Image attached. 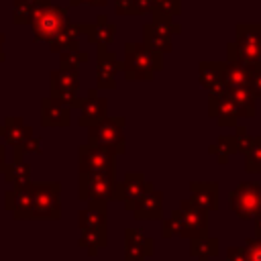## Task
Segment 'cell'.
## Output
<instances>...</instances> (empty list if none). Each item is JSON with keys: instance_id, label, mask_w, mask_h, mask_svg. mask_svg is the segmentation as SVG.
Returning <instances> with one entry per match:
<instances>
[{"instance_id": "cell-1", "label": "cell", "mask_w": 261, "mask_h": 261, "mask_svg": "<svg viewBox=\"0 0 261 261\" xmlns=\"http://www.w3.org/2000/svg\"><path fill=\"white\" fill-rule=\"evenodd\" d=\"M226 61L243 63L253 71L261 69V24H237L234 41L226 45Z\"/></svg>"}, {"instance_id": "cell-2", "label": "cell", "mask_w": 261, "mask_h": 261, "mask_svg": "<svg viewBox=\"0 0 261 261\" xmlns=\"http://www.w3.org/2000/svg\"><path fill=\"white\" fill-rule=\"evenodd\" d=\"M163 67V55L149 51L143 43H126L122 73L126 80H153V75Z\"/></svg>"}, {"instance_id": "cell-3", "label": "cell", "mask_w": 261, "mask_h": 261, "mask_svg": "<svg viewBox=\"0 0 261 261\" xmlns=\"http://www.w3.org/2000/svg\"><path fill=\"white\" fill-rule=\"evenodd\" d=\"M181 33V27L173 22L171 16L153 12V20L143 27V45L155 53H169L171 51V35Z\"/></svg>"}, {"instance_id": "cell-4", "label": "cell", "mask_w": 261, "mask_h": 261, "mask_svg": "<svg viewBox=\"0 0 261 261\" xmlns=\"http://www.w3.org/2000/svg\"><path fill=\"white\" fill-rule=\"evenodd\" d=\"M124 124H126L124 116H106L102 122L88 128V145L110 147L116 151V155H122L126 151Z\"/></svg>"}, {"instance_id": "cell-5", "label": "cell", "mask_w": 261, "mask_h": 261, "mask_svg": "<svg viewBox=\"0 0 261 261\" xmlns=\"http://www.w3.org/2000/svg\"><path fill=\"white\" fill-rule=\"evenodd\" d=\"M33 190V214L35 220L61 216V184L59 181H31Z\"/></svg>"}, {"instance_id": "cell-6", "label": "cell", "mask_w": 261, "mask_h": 261, "mask_svg": "<svg viewBox=\"0 0 261 261\" xmlns=\"http://www.w3.org/2000/svg\"><path fill=\"white\" fill-rule=\"evenodd\" d=\"M116 175L110 173H80L77 181V198L82 202L102 200L116 202Z\"/></svg>"}, {"instance_id": "cell-7", "label": "cell", "mask_w": 261, "mask_h": 261, "mask_svg": "<svg viewBox=\"0 0 261 261\" xmlns=\"http://www.w3.org/2000/svg\"><path fill=\"white\" fill-rule=\"evenodd\" d=\"M230 210L241 220H253L261 216V184L257 181H241L230 192L228 198Z\"/></svg>"}, {"instance_id": "cell-8", "label": "cell", "mask_w": 261, "mask_h": 261, "mask_svg": "<svg viewBox=\"0 0 261 261\" xmlns=\"http://www.w3.org/2000/svg\"><path fill=\"white\" fill-rule=\"evenodd\" d=\"M29 24H31L37 41L51 43L69 24V16H67V10L61 6H45L33 16V20Z\"/></svg>"}, {"instance_id": "cell-9", "label": "cell", "mask_w": 261, "mask_h": 261, "mask_svg": "<svg viewBox=\"0 0 261 261\" xmlns=\"http://www.w3.org/2000/svg\"><path fill=\"white\" fill-rule=\"evenodd\" d=\"M80 173H110L116 175V151L100 145H80Z\"/></svg>"}, {"instance_id": "cell-10", "label": "cell", "mask_w": 261, "mask_h": 261, "mask_svg": "<svg viewBox=\"0 0 261 261\" xmlns=\"http://www.w3.org/2000/svg\"><path fill=\"white\" fill-rule=\"evenodd\" d=\"M80 88V73L69 69H55L51 71V98L65 102L69 108H80L82 100L77 98Z\"/></svg>"}, {"instance_id": "cell-11", "label": "cell", "mask_w": 261, "mask_h": 261, "mask_svg": "<svg viewBox=\"0 0 261 261\" xmlns=\"http://www.w3.org/2000/svg\"><path fill=\"white\" fill-rule=\"evenodd\" d=\"M155 186L151 181H147L145 173L141 171H128L116 186V202H124V208L130 210L137 200H141L149 190H153Z\"/></svg>"}, {"instance_id": "cell-12", "label": "cell", "mask_w": 261, "mask_h": 261, "mask_svg": "<svg viewBox=\"0 0 261 261\" xmlns=\"http://www.w3.org/2000/svg\"><path fill=\"white\" fill-rule=\"evenodd\" d=\"M179 210L184 216V230L181 237L192 241V239H200V237H208V212L200 206H196L190 198L179 202Z\"/></svg>"}, {"instance_id": "cell-13", "label": "cell", "mask_w": 261, "mask_h": 261, "mask_svg": "<svg viewBox=\"0 0 261 261\" xmlns=\"http://www.w3.org/2000/svg\"><path fill=\"white\" fill-rule=\"evenodd\" d=\"M208 114L210 118H214L218 122V126H237L239 120V110L232 102V98L228 96V92H220V94H210L208 96Z\"/></svg>"}, {"instance_id": "cell-14", "label": "cell", "mask_w": 261, "mask_h": 261, "mask_svg": "<svg viewBox=\"0 0 261 261\" xmlns=\"http://www.w3.org/2000/svg\"><path fill=\"white\" fill-rule=\"evenodd\" d=\"M155 253V243L141 228L124 230V261H147Z\"/></svg>"}, {"instance_id": "cell-15", "label": "cell", "mask_w": 261, "mask_h": 261, "mask_svg": "<svg viewBox=\"0 0 261 261\" xmlns=\"http://www.w3.org/2000/svg\"><path fill=\"white\" fill-rule=\"evenodd\" d=\"M122 71V61H118L116 53L108 47H98V61H96V84L98 88H116V73Z\"/></svg>"}, {"instance_id": "cell-16", "label": "cell", "mask_w": 261, "mask_h": 261, "mask_svg": "<svg viewBox=\"0 0 261 261\" xmlns=\"http://www.w3.org/2000/svg\"><path fill=\"white\" fill-rule=\"evenodd\" d=\"M106 110H108V102L98 96L96 88H90V90H88V96H86V98L82 100V104H80V116H77L80 126L90 128V126L102 122V120L108 116Z\"/></svg>"}, {"instance_id": "cell-17", "label": "cell", "mask_w": 261, "mask_h": 261, "mask_svg": "<svg viewBox=\"0 0 261 261\" xmlns=\"http://www.w3.org/2000/svg\"><path fill=\"white\" fill-rule=\"evenodd\" d=\"M71 122V108L57 100V98H45L41 102V124L47 128V126H69Z\"/></svg>"}, {"instance_id": "cell-18", "label": "cell", "mask_w": 261, "mask_h": 261, "mask_svg": "<svg viewBox=\"0 0 261 261\" xmlns=\"http://www.w3.org/2000/svg\"><path fill=\"white\" fill-rule=\"evenodd\" d=\"M137 220H159L163 218V194L159 190H149L137 204L130 208Z\"/></svg>"}, {"instance_id": "cell-19", "label": "cell", "mask_w": 261, "mask_h": 261, "mask_svg": "<svg viewBox=\"0 0 261 261\" xmlns=\"http://www.w3.org/2000/svg\"><path fill=\"white\" fill-rule=\"evenodd\" d=\"M200 84L208 90V94H220L226 90L224 86V61H202L198 67Z\"/></svg>"}, {"instance_id": "cell-20", "label": "cell", "mask_w": 261, "mask_h": 261, "mask_svg": "<svg viewBox=\"0 0 261 261\" xmlns=\"http://www.w3.org/2000/svg\"><path fill=\"white\" fill-rule=\"evenodd\" d=\"M190 200L204 208L206 212H212L218 208V184L216 181H192L190 184Z\"/></svg>"}, {"instance_id": "cell-21", "label": "cell", "mask_w": 261, "mask_h": 261, "mask_svg": "<svg viewBox=\"0 0 261 261\" xmlns=\"http://www.w3.org/2000/svg\"><path fill=\"white\" fill-rule=\"evenodd\" d=\"M0 135L4 137V141L8 145L22 147L31 137H33V128L29 124H24V120L20 116H6L4 124H0Z\"/></svg>"}, {"instance_id": "cell-22", "label": "cell", "mask_w": 261, "mask_h": 261, "mask_svg": "<svg viewBox=\"0 0 261 261\" xmlns=\"http://www.w3.org/2000/svg\"><path fill=\"white\" fill-rule=\"evenodd\" d=\"M84 35L88 39V43L96 45V47H108L110 41L116 35V27L108 20L106 14H100L96 22L92 24H84Z\"/></svg>"}, {"instance_id": "cell-23", "label": "cell", "mask_w": 261, "mask_h": 261, "mask_svg": "<svg viewBox=\"0 0 261 261\" xmlns=\"http://www.w3.org/2000/svg\"><path fill=\"white\" fill-rule=\"evenodd\" d=\"M106 204L102 200H90L84 210H80L77 222L80 230H98L106 228Z\"/></svg>"}, {"instance_id": "cell-24", "label": "cell", "mask_w": 261, "mask_h": 261, "mask_svg": "<svg viewBox=\"0 0 261 261\" xmlns=\"http://www.w3.org/2000/svg\"><path fill=\"white\" fill-rule=\"evenodd\" d=\"M2 175H4L6 184H14V186H27L33 181L31 179V165L24 161V151L20 147L14 149V161L6 163Z\"/></svg>"}, {"instance_id": "cell-25", "label": "cell", "mask_w": 261, "mask_h": 261, "mask_svg": "<svg viewBox=\"0 0 261 261\" xmlns=\"http://www.w3.org/2000/svg\"><path fill=\"white\" fill-rule=\"evenodd\" d=\"M226 92L232 98V102L239 110V116L253 118L257 114V98L253 96L249 86H245V88H226Z\"/></svg>"}, {"instance_id": "cell-26", "label": "cell", "mask_w": 261, "mask_h": 261, "mask_svg": "<svg viewBox=\"0 0 261 261\" xmlns=\"http://www.w3.org/2000/svg\"><path fill=\"white\" fill-rule=\"evenodd\" d=\"M84 35V24H73V22H69L51 43H49V47H51V51L53 53H61V51H67V49H75V47H80V37Z\"/></svg>"}, {"instance_id": "cell-27", "label": "cell", "mask_w": 261, "mask_h": 261, "mask_svg": "<svg viewBox=\"0 0 261 261\" xmlns=\"http://www.w3.org/2000/svg\"><path fill=\"white\" fill-rule=\"evenodd\" d=\"M253 73L255 71L249 69L243 63L224 61V86L226 88H245V86H251Z\"/></svg>"}, {"instance_id": "cell-28", "label": "cell", "mask_w": 261, "mask_h": 261, "mask_svg": "<svg viewBox=\"0 0 261 261\" xmlns=\"http://www.w3.org/2000/svg\"><path fill=\"white\" fill-rule=\"evenodd\" d=\"M45 6H51V0H14L12 20L16 24H29L33 16Z\"/></svg>"}, {"instance_id": "cell-29", "label": "cell", "mask_w": 261, "mask_h": 261, "mask_svg": "<svg viewBox=\"0 0 261 261\" xmlns=\"http://www.w3.org/2000/svg\"><path fill=\"white\" fill-rule=\"evenodd\" d=\"M190 255L198 261H210L218 255V239L216 237H200L190 241Z\"/></svg>"}, {"instance_id": "cell-30", "label": "cell", "mask_w": 261, "mask_h": 261, "mask_svg": "<svg viewBox=\"0 0 261 261\" xmlns=\"http://www.w3.org/2000/svg\"><path fill=\"white\" fill-rule=\"evenodd\" d=\"M208 153L212 157H216V161L220 165H224L232 155H237V145H234V139L232 135H220L216 139V143H212L208 147Z\"/></svg>"}, {"instance_id": "cell-31", "label": "cell", "mask_w": 261, "mask_h": 261, "mask_svg": "<svg viewBox=\"0 0 261 261\" xmlns=\"http://www.w3.org/2000/svg\"><path fill=\"white\" fill-rule=\"evenodd\" d=\"M106 243H108L106 228H98V230H82L80 241H77V245H80L82 249H86L88 255H96L98 249L106 247Z\"/></svg>"}, {"instance_id": "cell-32", "label": "cell", "mask_w": 261, "mask_h": 261, "mask_svg": "<svg viewBox=\"0 0 261 261\" xmlns=\"http://www.w3.org/2000/svg\"><path fill=\"white\" fill-rule=\"evenodd\" d=\"M90 59V55L86 51H82L80 47L75 49H67L59 53V69H69V71H77L80 65H84Z\"/></svg>"}, {"instance_id": "cell-33", "label": "cell", "mask_w": 261, "mask_h": 261, "mask_svg": "<svg viewBox=\"0 0 261 261\" xmlns=\"http://www.w3.org/2000/svg\"><path fill=\"white\" fill-rule=\"evenodd\" d=\"M181 230H184V216H181V210H173L167 218H163L161 222V234L165 239H171V237H181Z\"/></svg>"}, {"instance_id": "cell-34", "label": "cell", "mask_w": 261, "mask_h": 261, "mask_svg": "<svg viewBox=\"0 0 261 261\" xmlns=\"http://www.w3.org/2000/svg\"><path fill=\"white\" fill-rule=\"evenodd\" d=\"M245 171L247 173H261V135L253 137V145L245 153Z\"/></svg>"}, {"instance_id": "cell-35", "label": "cell", "mask_w": 261, "mask_h": 261, "mask_svg": "<svg viewBox=\"0 0 261 261\" xmlns=\"http://www.w3.org/2000/svg\"><path fill=\"white\" fill-rule=\"evenodd\" d=\"M153 12H159V14L173 18L181 12V0H153Z\"/></svg>"}, {"instance_id": "cell-36", "label": "cell", "mask_w": 261, "mask_h": 261, "mask_svg": "<svg viewBox=\"0 0 261 261\" xmlns=\"http://www.w3.org/2000/svg\"><path fill=\"white\" fill-rule=\"evenodd\" d=\"M232 139H234V145H237V153H241V155H245V153L251 149V145H253V137H251L249 130H247L245 126H241V124L234 126Z\"/></svg>"}, {"instance_id": "cell-37", "label": "cell", "mask_w": 261, "mask_h": 261, "mask_svg": "<svg viewBox=\"0 0 261 261\" xmlns=\"http://www.w3.org/2000/svg\"><path fill=\"white\" fill-rule=\"evenodd\" d=\"M245 259L247 261H261V239L249 237L245 241Z\"/></svg>"}, {"instance_id": "cell-38", "label": "cell", "mask_w": 261, "mask_h": 261, "mask_svg": "<svg viewBox=\"0 0 261 261\" xmlns=\"http://www.w3.org/2000/svg\"><path fill=\"white\" fill-rule=\"evenodd\" d=\"M114 10L120 16H128V14H137L135 2L133 0H114Z\"/></svg>"}, {"instance_id": "cell-39", "label": "cell", "mask_w": 261, "mask_h": 261, "mask_svg": "<svg viewBox=\"0 0 261 261\" xmlns=\"http://www.w3.org/2000/svg\"><path fill=\"white\" fill-rule=\"evenodd\" d=\"M41 145H43V139H41V137H31L20 149H22L24 153H41V151H43Z\"/></svg>"}, {"instance_id": "cell-40", "label": "cell", "mask_w": 261, "mask_h": 261, "mask_svg": "<svg viewBox=\"0 0 261 261\" xmlns=\"http://www.w3.org/2000/svg\"><path fill=\"white\" fill-rule=\"evenodd\" d=\"M226 261H247L245 259V247H228L226 249Z\"/></svg>"}, {"instance_id": "cell-41", "label": "cell", "mask_w": 261, "mask_h": 261, "mask_svg": "<svg viewBox=\"0 0 261 261\" xmlns=\"http://www.w3.org/2000/svg\"><path fill=\"white\" fill-rule=\"evenodd\" d=\"M249 88H251L253 96H255L257 100H261V69L253 73V77H251V86H249Z\"/></svg>"}, {"instance_id": "cell-42", "label": "cell", "mask_w": 261, "mask_h": 261, "mask_svg": "<svg viewBox=\"0 0 261 261\" xmlns=\"http://www.w3.org/2000/svg\"><path fill=\"white\" fill-rule=\"evenodd\" d=\"M137 14H145V12H153V0H133Z\"/></svg>"}, {"instance_id": "cell-43", "label": "cell", "mask_w": 261, "mask_h": 261, "mask_svg": "<svg viewBox=\"0 0 261 261\" xmlns=\"http://www.w3.org/2000/svg\"><path fill=\"white\" fill-rule=\"evenodd\" d=\"M71 6H77V4H90V6H104L106 0H69Z\"/></svg>"}, {"instance_id": "cell-44", "label": "cell", "mask_w": 261, "mask_h": 261, "mask_svg": "<svg viewBox=\"0 0 261 261\" xmlns=\"http://www.w3.org/2000/svg\"><path fill=\"white\" fill-rule=\"evenodd\" d=\"M253 224H255V237H257V239H261V216L253 218Z\"/></svg>"}, {"instance_id": "cell-45", "label": "cell", "mask_w": 261, "mask_h": 261, "mask_svg": "<svg viewBox=\"0 0 261 261\" xmlns=\"http://www.w3.org/2000/svg\"><path fill=\"white\" fill-rule=\"evenodd\" d=\"M6 167V153H4V147L0 145V171H4Z\"/></svg>"}, {"instance_id": "cell-46", "label": "cell", "mask_w": 261, "mask_h": 261, "mask_svg": "<svg viewBox=\"0 0 261 261\" xmlns=\"http://www.w3.org/2000/svg\"><path fill=\"white\" fill-rule=\"evenodd\" d=\"M2 45H4V35L0 33V63L4 61V51H2Z\"/></svg>"}]
</instances>
